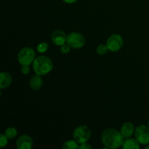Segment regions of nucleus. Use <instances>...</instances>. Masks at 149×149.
Masks as SVG:
<instances>
[{
  "instance_id": "1a4fd4ad",
  "label": "nucleus",
  "mask_w": 149,
  "mask_h": 149,
  "mask_svg": "<svg viewBox=\"0 0 149 149\" xmlns=\"http://www.w3.org/2000/svg\"><path fill=\"white\" fill-rule=\"evenodd\" d=\"M51 40L54 45L61 47L63 44L66 43L67 36L63 31L55 30L51 34Z\"/></svg>"
},
{
  "instance_id": "a211bd4d",
  "label": "nucleus",
  "mask_w": 149,
  "mask_h": 149,
  "mask_svg": "<svg viewBox=\"0 0 149 149\" xmlns=\"http://www.w3.org/2000/svg\"><path fill=\"white\" fill-rule=\"evenodd\" d=\"M8 138L4 134L0 135V147L4 148L8 144Z\"/></svg>"
},
{
  "instance_id": "9d476101",
  "label": "nucleus",
  "mask_w": 149,
  "mask_h": 149,
  "mask_svg": "<svg viewBox=\"0 0 149 149\" xmlns=\"http://www.w3.org/2000/svg\"><path fill=\"white\" fill-rule=\"evenodd\" d=\"M135 128L133 124L130 122H125L123 125H122L120 129V132L124 137V138H128L132 136L134 133H135Z\"/></svg>"
},
{
  "instance_id": "f8f14e48",
  "label": "nucleus",
  "mask_w": 149,
  "mask_h": 149,
  "mask_svg": "<svg viewBox=\"0 0 149 149\" xmlns=\"http://www.w3.org/2000/svg\"><path fill=\"white\" fill-rule=\"evenodd\" d=\"M42 76H39L36 74L35 76L31 77L30 79V82H29V86L33 90H40L41 87L43 85V81H42Z\"/></svg>"
},
{
  "instance_id": "f03ea898",
  "label": "nucleus",
  "mask_w": 149,
  "mask_h": 149,
  "mask_svg": "<svg viewBox=\"0 0 149 149\" xmlns=\"http://www.w3.org/2000/svg\"><path fill=\"white\" fill-rule=\"evenodd\" d=\"M33 70L35 74L39 76H45L53 69V62L50 58L45 55L36 57L33 62Z\"/></svg>"
},
{
  "instance_id": "9b49d317",
  "label": "nucleus",
  "mask_w": 149,
  "mask_h": 149,
  "mask_svg": "<svg viewBox=\"0 0 149 149\" xmlns=\"http://www.w3.org/2000/svg\"><path fill=\"white\" fill-rule=\"evenodd\" d=\"M13 82V77L10 74L6 71H2L0 74V88H7L10 87Z\"/></svg>"
},
{
  "instance_id": "5701e85b",
  "label": "nucleus",
  "mask_w": 149,
  "mask_h": 149,
  "mask_svg": "<svg viewBox=\"0 0 149 149\" xmlns=\"http://www.w3.org/2000/svg\"><path fill=\"white\" fill-rule=\"evenodd\" d=\"M146 149H149V144H148V146H147L146 147Z\"/></svg>"
},
{
  "instance_id": "6e6552de",
  "label": "nucleus",
  "mask_w": 149,
  "mask_h": 149,
  "mask_svg": "<svg viewBox=\"0 0 149 149\" xmlns=\"http://www.w3.org/2000/svg\"><path fill=\"white\" fill-rule=\"evenodd\" d=\"M16 147L17 149H31L33 147V140L28 135H22L16 141Z\"/></svg>"
},
{
  "instance_id": "412c9836",
  "label": "nucleus",
  "mask_w": 149,
  "mask_h": 149,
  "mask_svg": "<svg viewBox=\"0 0 149 149\" xmlns=\"http://www.w3.org/2000/svg\"><path fill=\"white\" fill-rule=\"evenodd\" d=\"M79 148L80 149H91L92 148V146L90 145L89 143H87V142L84 143L79 144Z\"/></svg>"
},
{
  "instance_id": "39448f33",
  "label": "nucleus",
  "mask_w": 149,
  "mask_h": 149,
  "mask_svg": "<svg viewBox=\"0 0 149 149\" xmlns=\"http://www.w3.org/2000/svg\"><path fill=\"white\" fill-rule=\"evenodd\" d=\"M67 43L74 49H79L85 45V38L79 32H71L67 36Z\"/></svg>"
},
{
  "instance_id": "f3484780",
  "label": "nucleus",
  "mask_w": 149,
  "mask_h": 149,
  "mask_svg": "<svg viewBox=\"0 0 149 149\" xmlns=\"http://www.w3.org/2000/svg\"><path fill=\"white\" fill-rule=\"evenodd\" d=\"M48 48H49V45L47 42H42L37 45V47H36V50L39 53H45V52H46L47 51Z\"/></svg>"
},
{
  "instance_id": "ddd939ff",
  "label": "nucleus",
  "mask_w": 149,
  "mask_h": 149,
  "mask_svg": "<svg viewBox=\"0 0 149 149\" xmlns=\"http://www.w3.org/2000/svg\"><path fill=\"white\" fill-rule=\"evenodd\" d=\"M141 147V144L137 141L136 138H125L122 144L124 149H138Z\"/></svg>"
},
{
  "instance_id": "7ed1b4c3",
  "label": "nucleus",
  "mask_w": 149,
  "mask_h": 149,
  "mask_svg": "<svg viewBox=\"0 0 149 149\" xmlns=\"http://www.w3.org/2000/svg\"><path fill=\"white\" fill-rule=\"evenodd\" d=\"M36 58V53L31 47H23L17 54V61L21 65H30Z\"/></svg>"
},
{
  "instance_id": "aec40b11",
  "label": "nucleus",
  "mask_w": 149,
  "mask_h": 149,
  "mask_svg": "<svg viewBox=\"0 0 149 149\" xmlns=\"http://www.w3.org/2000/svg\"><path fill=\"white\" fill-rule=\"evenodd\" d=\"M20 70H21L22 74H24V75H27L30 71V68H29V65H22Z\"/></svg>"
},
{
  "instance_id": "423d86ee",
  "label": "nucleus",
  "mask_w": 149,
  "mask_h": 149,
  "mask_svg": "<svg viewBox=\"0 0 149 149\" xmlns=\"http://www.w3.org/2000/svg\"><path fill=\"white\" fill-rule=\"evenodd\" d=\"M123 38L121 35L117 33L111 35L106 41V45L109 48V50L112 52H118L120 50L121 48L123 47Z\"/></svg>"
},
{
  "instance_id": "dca6fc26",
  "label": "nucleus",
  "mask_w": 149,
  "mask_h": 149,
  "mask_svg": "<svg viewBox=\"0 0 149 149\" xmlns=\"http://www.w3.org/2000/svg\"><path fill=\"white\" fill-rule=\"evenodd\" d=\"M108 51L109 50L106 44V45H104V44H100V45H99L97 47V48H96V52H97V53L100 55H106L108 52Z\"/></svg>"
},
{
  "instance_id": "b1692460",
  "label": "nucleus",
  "mask_w": 149,
  "mask_h": 149,
  "mask_svg": "<svg viewBox=\"0 0 149 149\" xmlns=\"http://www.w3.org/2000/svg\"><path fill=\"white\" fill-rule=\"evenodd\" d=\"M148 126L149 127V119H148Z\"/></svg>"
},
{
  "instance_id": "f257e3e1",
  "label": "nucleus",
  "mask_w": 149,
  "mask_h": 149,
  "mask_svg": "<svg viewBox=\"0 0 149 149\" xmlns=\"http://www.w3.org/2000/svg\"><path fill=\"white\" fill-rule=\"evenodd\" d=\"M101 141L106 148H117L122 146L125 138L120 131L114 129H106L101 135Z\"/></svg>"
},
{
  "instance_id": "0eeeda50",
  "label": "nucleus",
  "mask_w": 149,
  "mask_h": 149,
  "mask_svg": "<svg viewBox=\"0 0 149 149\" xmlns=\"http://www.w3.org/2000/svg\"><path fill=\"white\" fill-rule=\"evenodd\" d=\"M135 138L141 145L149 144V127L141 125L135 128Z\"/></svg>"
},
{
  "instance_id": "6ab92c4d",
  "label": "nucleus",
  "mask_w": 149,
  "mask_h": 149,
  "mask_svg": "<svg viewBox=\"0 0 149 149\" xmlns=\"http://www.w3.org/2000/svg\"><path fill=\"white\" fill-rule=\"evenodd\" d=\"M71 46L66 42V43L61 45V48H60V50H61V52H62L63 54H67L71 51Z\"/></svg>"
},
{
  "instance_id": "4468645a",
  "label": "nucleus",
  "mask_w": 149,
  "mask_h": 149,
  "mask_svg": "<svg viewBox=\"0 0 149 149\" xmlns=\"http://www.w3.org/2000/svg\"><path fill=\"white\" fill-rule=\"evenodd\" d=\"M79 143H78L74 139L65 141L62 146V148L63 149H76L79 148Z\"/></svg>"
},
{
  "instance_id": "20e7f679",
  "label": "nucleus",
  "mask_w": 149,
  "mask_h": 149,
  "mask_svg": "<svg viewBox=\"0 0 149 149\" xmlns=\"http://www.w3.org/2000/svg\"><path fill=\"white\" fill-rule=\"evenodd\" d=\"M90 137L91 130L87 125H80L77 127L73 132V138L79 144L87 142Z\"/></svg>"
},
{
  "instance_id": "2eb2a0df",
  "label": "nucleus",
  "mask_w": 149,
  "mask_h": 149,
  "mask_svg": "<svg viewBox=\"0 0 149 149\" xmlns=\"http://www.w3.org/2000/svg\"><path fill=\"white\" fill-rule=\"evenodd\" d=\"M4 135L8 138V139H14L17 135V130L14 127H10L5 130Z\"/></svg>"
},
{
  "instance_id": "4be33fe9",
  "label": "nucleus",
  "mask_w": 149,
  "mask_h": 149,
  "mask_svg": "<svg viewBox=\"0 0 149 149\" xmlns=\"http://www.w3.org/2000/svg\"><path fill=\"white\" fill-rule=\"evenodd\" d=\"M62 1L66 4H74V3L77 2L78 0H62Z\"/></svg>"
}]
</instances>
